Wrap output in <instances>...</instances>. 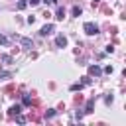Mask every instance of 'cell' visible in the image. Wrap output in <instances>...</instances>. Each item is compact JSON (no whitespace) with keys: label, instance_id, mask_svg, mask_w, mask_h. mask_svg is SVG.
Here are the masks:
<instances>
[{"label":"cell","instance_id":"cell-6","mask_svg":"<svg viewBox=\"0 0 126 126\" xmlns=\"http://www.w3.org/2000/svg\"><path fill=\"white\" fill-rule=\"evenodd\" d=\"M55 18H57V20H63V18H65V10H63V8H57V14H55Z\"/></svg>","mask_w":126,"mask_h":126},{"label":"cell","instance_id":"cell-4","mask_svg":"<svg viewBox=\"0 0 126 126\" xmlns=\"http://www.w3.org/2000/svg\"><path fill=\"white\" fill-rule=\"evenodd\" d=\"M55 43H57V47H65V45H67V37H65V35H57Z\"/></svg>","mask_w":126,"mask_h":126},{"label":"cell","instance_id":"cell-13","mask_svg":"<svg viewBox=\"0 0 126 126\" xmlns=\"http://www.w3.org/2000/svg\"><path fill=\"white\" fill-rule=\"evenodd\" d=\"M28 4H32V6H35V4H39V0H28Z\"/></svg>","mask_w":126,"mask_h":126},{"label":"cell","instance_id":"cell-1","mask_svg":"<svg viewBox=\"0 0 126 126\" xmlns=\"http://www.w3.org/2000/svg\"><path fill=\"white\" fill-rule=\"evenodd\" d=\"M83 30H85V33H89V35H94V33H98V26H96V24H93V22H85Z\"/></svg>","mask_w":126,"mask_h":126},{"label":"cell","instance_id":"cell-3","mask_svg":"<svg viewBox=\"0 0 126 126\" xmlns=\"http://www.w3.org/2000/svg\"><path fill=\"white\" fill-rule=\"evenodd\" d=\"M89 73H91V75H94V77H98V75H100L102 71H100V67H98V65L94 63V65H91V67H89Z\"/></svg>","mask_w":126,"mask_h":126},{"label":"cell","instance_id":"cell-2","mask_svg":"<svg viewBox=\"0 0 126 126\" xmlns=\"http://www.w3.org/2000/svg\"><path fill=\"white\" fill-rule=\"evenodd\" d=\"M51 32H53V26H51V24H45V26L39 30V35H49Z\"/></svg>","mask_w":126,"mask_h":126},{"label":"cell","instance_id":"cell-5","mask_svg":"<svg viewBox=\"0 0 126 126\" xmlns=\"http://www.w3.org/2000/svg\"><path fill=\"white\" fill-rule=\"evenodd\" d=\"M18 39H20V43H22L24 47H32V45H33L32 39H28V37H20V35H18Z\"/></svg>","mask_w":126,"mask_h":126},{"label":"cell","instance_id":"cell-11","mask_svg":"<svg viewBox=\"0 0 126 126\" xmlns=\"http://www.w3.org/2000/svg\"><path fill=\"white\" fill-rule=\"evenodd\" d=\"M0 45H8V39H6L2 33H0Z\"/></svg>","mask_w":126,"mask_h":126},{"label":"cell","instance_id":"cell-12","mask_svg":"<svg viewBox=\"0 0 126 126\" xmlns=\"http://www.w3.org/2000/svg\"><path fill=\"white\" fill-rule=\"evenodd\" d=\"M30 102H32V100H30V96H28V94H24V104H30Z\"/></svg>","mask_w":126,"mask_h":126},{"label":"cell","instance_id":"cell-7","mask_svg":"<svg viewBox=\"0 0 126 126\" xmlns=\"http://www.w3.org/2000/svg\"><path fill=\"white\" fill-rule=\"evenodd\" d=\"M22 112V108H20V104H14L12 108H10V114H20Z\"/></svg>","mask_w":126,"mask_h":126},{"label":"cell","instance_id":"cell-10","mask_svg":"<svg viewBox=\"0 0 126 126\" xmlns=\"http://www.w3.org/2000/svg\"><path fill=\"white\" fill-rule=\"evenodd\" d=\"M0 59H2V61H4V63H12V57H10V55H2V57H0Z\"/></svg>","mask_w":126,"mask_h":126},{"label":"cell","instance_id":"cell-14","mask_svg":"<svg viewBox=\"0 0 126 126\" xmlns=\"http://www.w3.org/2000/svg\"><path fill=\"white\" fill-rule=\"evenodd\" d=\"M45 2H49V4H55V2H57V0H45Z\"/></svg>","mask_w":126,"mask_h":126},{"label":"cell","instance_id":"cell-9","mask_svg":"<svg viewBox=\"0 0 126 126\" xmlns=\"http://www.w3.org/2000/svg\"><path fill=\"white\" fill-rule=\"evenodd\" d=\"M71 12H73V16H81V8H79V6H73Z\"/></svg>","mask_w":126,"mask_h":126},{"label":"cell","instance_id":"cell-8","mask_svg":"<svg viewBox=\"0 0 126 126\" xmlns=\"http://www.w3.org/2000/svg\"><path fill=\"white\" fill-rule=\"evenodd\" d=\"M26 6H28V2H26V0H20V2H18V10H24Z\"/></svg>","mask_w":126,"mask_h":126}]
</instances>
